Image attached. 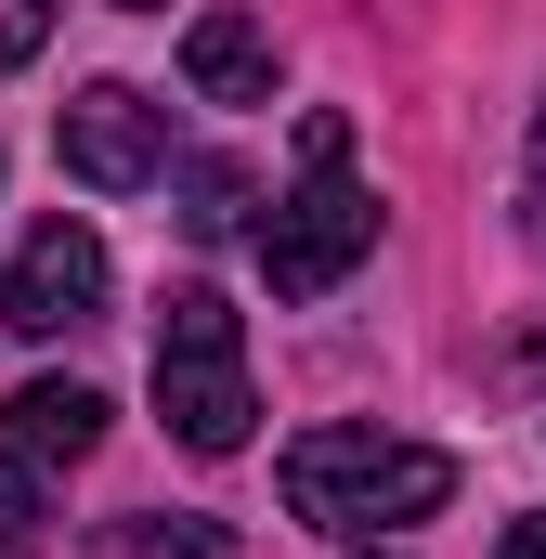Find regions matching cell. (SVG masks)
Wrapping results in <instances>:
<instances>
[{
  "label": "cell",
  "mask_w": 546,
  "mask_h": 559,
  "mask_svg": "<svg viewBox=\"0 0 546 559\" xmlns=\"http://www.w3.org/2000/svg\"><path fill=\"white\" fill-rule=\"evenodd\" d=\"M442 495H455L442 442H391V429H299L286 442V508L312 534H391V521H429Z\"/></svg>",
  "instance_id": "cell-1"
},
{
  "label": "cell",
  "mask_w": 546,
  "mask_h": 559,
  "mask_svg": "<svg viewBox=\"0 0 546 559\" xmlns=\"http://www.w3.org/2000/svg\"><path fill=\"white\" fill-rule=\"evenodd\" d=\"M156 417L182 455H235L261 429V391H248V325L222 286H169L156 312Z\"/></svg>",
  "instance_id": "cell-2"
},
{
  "label": "cell",
  "mask_w": 546,
  "mask_h": 559,
  "mask_svg": "<svg viewBox=\"0 0 546 559\" xmlns=\"http://www.w3.org/2000/svg\"><path fill=\"white\" fill-rule=\"evenodd\" d=\"M299 195H273V222H261V274L273 299H325V286H352V261L378 248V195L352 182V131L339 118H312L299 131Z\"/></svg>",
  "instance_id": "cell-3"
},
{
  "label": "cell",
  "mask_w": 546,
  "mask_h": 559,
  "mask_svg": "<svg viewBox=\"0 0 546 559\" xmlns=\"http://www.w3.org/2000/svg\"><path fill=\"white\" fill-rule=\"evenodd\" d=\"M105 312V235L92 222H39L13 261H0V325L13 338H66Z\"/></svg>",
  "instance_id": "cell-4"
},
{
  "label": "cell",
  "mask_w": 546,
  "mask_h": 559,
  "mask_svg": "<svg viewBox=\"0 0 546 559\" xmlns=\"http://www.w3.org/2000/svg\"><path fill=\"white\" fill-rule=\"evenodd\" d=\"M66 169L92 182V195H131L169 169V105H143L131 79H92L79 105H66Z\"/></svg>",
  "instance_id": "cell-5"
},
{
  "label": "cell",
  "mask_w": 546,
  "mask_h": 559,
  "mask_svg": "<svg viewBox=\"0 0 546 559\" xmlns=\"http://www.w3.org/2000/svg\"><path fill=\"white\" fill-rule=\"evenodd\" d=\"M0 442H13L26 468H79V455L105 442V391H79V378H26V391L0 404Z\"/></svg>",
  "instance_id": "cell-6"
},
{
  "label": "cell",
  "mask_w": 546,
  "mask_h": 559,
  "mask_svg": "<svg viewBox=\"0 0 546 559\" xmlns=\"http://www.w3.org/2000/svg\"><path fill=\"white\" fill-rule=\"evenodd\" d=\"M182 79H195L209 105H273V39L248 13H195V26H182Z\"/></svg>",
  "instance_id": "cell-7"
},
{
  "label": "cell",
  "mask_w": 546,
  "mask_h": 559,
  "mask_svg": "<svg viewBox=\"0 0 546 559\" xmlns=\"http://www.w3.org/2000/svg\"><path fill=\"white\" fill-rule=\"evenodd\" d=\"M248 209H261V182H248L235 156H195V169H182V235H195V248L248 235Z\"/></svg>",
  "instance_id": "cell-8"
},
{
  "label": "cell",
  "mask_w": 546,
  "mask_h": 559,
  "mask_svg": "<svg viewBox=\"0 0 546 559\" xmlns=\"http://www.w3.org/2000/svg\"><path fill=\"white\" fill-rule=\"evenodd\" d=\"M105 559H235V534L169 508V521H118V547H105Z\"/></svg>",
  "instance_id": "cell-9"
},
{
  "label": "cell",
  "mask_w": 546,
  "mask_h": 559,
  "mask_svg": "<svg viewBox=\"0 0 546 559\" xmlns=\"http://www.w3.org/2000/svg\"><path fill=\"white\" fill-rule=\"evenodd\" d=\"M26 534H39V468L0 442V559H26Z\"/></svg>",
  "instance_id": "cell-10"
},
{
  "label": "cell",
  "mask_w": 546,
  "mask_h": 559,
  "mask_svg": "<svg viewBox=\"0 0 546 559\" xmlns=\"http://www.w3.org/2000/svg\"><path fill=\"white\" fill-rule=\"evenodd\" d=\"M39 39H52V0H0V79H13Z\"/></svg>",
  "instance_id": "cell-11"
},
{
  "label": "cell",
  "mask_w": 546,
  "mask_h": 559,
  "mask_svg": "<svg viewBox=\"0 0 546 559\" xmlns=\"http://www.w3.org/2000/svg\"><path fill=\"white\" fill-rule=\"evenodd\" d=\"M521 235L546 248V105H534V143H521Z\"/></svg>",
  "instance_id": "cell-12"
},
{
  "label": "cell",
  "mask_w": 546,
  "mask_h": 559,
  "mask_svg": "<svg viewBox=\"0 0 546 559\" xmlns=\"http://www.w3.org/2000/svg\"><path fill=\"white\" fill-rule=\"evenodd\" d=\"M495 559H546V508H534V521H508V547H495Z\"/></svg>",
  "instance_id": "cell-13"
},
{
  "label": "cell",
  "mask_w": 546,
  "mask_h": 559,
  "mask_svg": "<svg viewBox=\"0 0 546 559\" xmlns=\"http://www.w3.org/2000/svg\"><path fill=\"white\" fill-rule=\"evenodd\" d=\"M352 559H404V547H352Z\"/></svg>",
  "instance_id": "cell-14"
},
{
  "label": "cell",
  "mask_w": 546,
  "mask_h": 559,
  "mask_svg": "<svg viewBox=\"0 0 546 559\" xmlns=\"http://www.w3.org/2000/svg\"><path fill=\"white\" fill-rule=\"evenodd\" d=\"M118 13H156V0H118Z\"/></svg>",
  "instance_id": "cell-15"
}]
</instances>
